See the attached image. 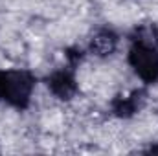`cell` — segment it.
Wrapping results in <instances>:
<instances>
[{
  "label": "cell",
  "instance_id": "cell-5",
  "mask_svg": "<svg viewBox=\"0 0 158 156\" xmlns=\"http://www.w3.org/2000/svg\"><path fill=\"white\" fill-rule=\"evenodd\" d=\"M118 46V35L109 30V28H101L94 33V37L90 40V51L99 55V57H107L110 55Z\"/></svg>",
  "mask_w": 158,
  "mask_h": 156
},
{
  "label": "cell",
  "instance_id": "cell-2",
  "mask_svg": "<svg viewBox=\"0 0 158 156\" xmlns=\"http://www.w3.org/2000/svg\"><path fill=\"white\" fill-rule=\"evenodd\" d=\"M127 61L143 83L153 84L158 81V44L131 39Z\"/></svg>",
  "mask_w": 158,
  "mask_h": 156
},
{
  "label": "cell",
  "instance_id": "cell-3",
  "mask_svg": "<svg viewBox=\"0 0 158 156\" xmlns=\"http://www.w3.org/2000/svg\"><path fill=\"white\" fill-rule=\"evenodd\" d=\"M76 66L68 64V66H63L55 72H52L48 77H46V84L50 88V92L66 101V99H72L77 92V81H76Z\"/></svg>",
  "mask_w": 158,
  "mask_h": 156
},
{
  "label": "cell",
  "instance_id": "cell-1",
  "mask_svg": "<svg viewBox=\"0 0 158 156\" xmlns=\"http://www.w3.org/2000/svg\"><path fill=\"white\" fill-rule=\"evenodd\" d=\"M33 88H35V77L31 72H28V70H4L0 101L7 103L13 109L24 110L31 101Z\"/></svg>",
  "mask_w": 158,
  "mask_h": 156
},
{
  "label": "cell",
  "instance_id": "cell-4",
  "mask_svg": "<svg viewBox=\"0 0 158 156\" xmlns=\"http://www.w3.org/2000/svg\"><path fill=\"white\" fill-rule=\"evenodd\" d=\"M142 103H143V92L142 90H134L129 96H118V97H114V101H112L110 107H112L114 116L129 117L140 110Z\"/></svg>",
  "mask_w": 158,
  "mask_h": 156
},
{
  "label": "cell",
  "instance_id": "cell-7",
  "mask_svg": "<svg viewBox=\"0 0 158 156\" xmlns=\"http://www.w3.org/2000/svg\"><path fill=\"white\" fill-rule=\"evenodd\" d=\"M2 76H4V70H0V90H2Z\"/></svg>",
  "mask_w": 158,
  "mask_h": 156
},
{
  "label": "cell",
  "instance_id": "cell-6",
  "mask_svg": "<svg viewBox=\"0 0 158 156\" xmlns=\"http://www.w3.org/2000/svg\"><path fill=\"white\" fill-rule=\"evenodd\" d=\"M145 153H149V154H156V153H158V145H151Z\"/></svg>",
  "mask_w": 158,
  "mask_h": 156
}]
</instances>
